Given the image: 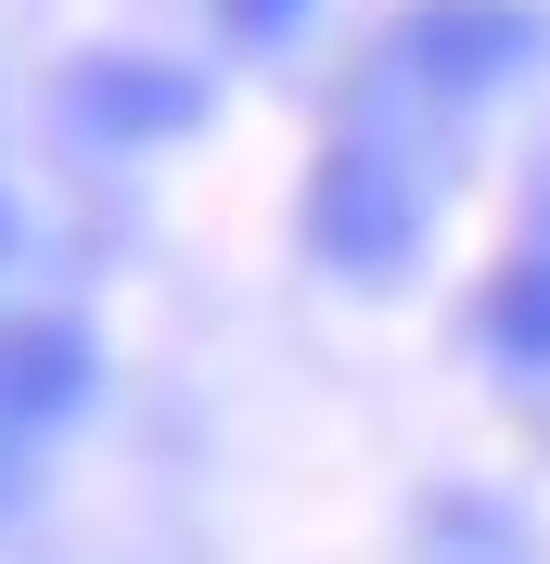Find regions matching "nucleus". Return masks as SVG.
Instances as JSON below:
<instances>
[{
  "label": "nucleus",
  "mask_w": 550,
  "mask_h": 564,
  "mask_svg": "<svg viewBox=\"0 0 550 564\" xmlns=\"http://www.w3.org/2000/svg\"><path fill=\"white\" fill-rule=\"evenodd\" d=\"M218 13H231L243 39H282V26H295V13H308V0H218Z\"/></svg>",
  "instance_id": "obj_8"
},
{
  "label": "nucleus",
  "mask_w": 550,
  "mask_h": 564,
  "mask_svg": "<svg viewBox=\"0 0 550 564\" xmlns=\"http://www.w3.org/2000/svg\"><path fill=\"white\" fill-rule=\"evenodd\" d=\"M26 449H38V436H13V423H0V513H26V488H38Z\"/></svg>",
  "instance_id": "obj_7"
},
{
  "label": "nucleus",
  "mask_w": 550,
  "mask_h": 564,
  "mask_svg": "<svg viewBox=\"0 0 550 564\" xmlns=\"http://www.w3.org/2000/svg\"><path fill=\"white\" fill-rule=\"evenodd\" d=\"M65 116L103 141V154H129V141H179L193 116H206V77L154 65V52H103V65L65 77Z\"/></svg>",
  "instance_id": "obj_3"
},
{
  "label": "nucleus",
  "mask_w": 550,
  "mask_h": 564,
  "mask_svg": "<svg viewBox=\"0 0 550 564\" xmlns=\"http://www.w3.org/2000/svg\"><path fill=\"white\" fill-rule=\"evenodd\" d=\"M90 386H103V347H90L77 321H0V423H13V436L77 423Z\"/></svg>",
  "instance_id": "obj_4"
},
{
  "label": "nucleus",
  "mask_w": 550,
  "mask_h": 564,
  "mask_svg": "<svg viewBox=\"0 0 550 564\" xmlns=\"http://www.w3.org/2000/svg\"><path fill=\"white\" fill-rule=\"evenodd\" d=\"M0 257H13V206H0Z\"/></svg>",
  "instance_id": "obj_9"
},
{
  "label": "nucleus",
  "mask_w": 550,
  "mask_h": 564,
  "mask_svg": "<svg viewBox=\"0 0 550 564\" xmlns=\"http://www.w3.org/2000/svg\"><path fill=\"white\" fill-rule=\"evenodd\" d=\"M422 218H436V180H422L397 141H372V129H345L333 154H320V180H308V245L333 257L345 282H397L422 257Z\"/></svg>",
  "instance_id": "obj_1"
},
{
  "label": "nucleus",
  "mask_w": 550,
  "mask_h": 564,
  "mask_svg": "<svg viewBox=\"0 0 550 564\" xmlns=\"http://www.w3.org/2000/svg\"><path fill=\"white\" fill-rule=\"evenodd\" d=\"M397 65L422 77V90H499V77L538 65V13L525 0H422L410 26H397Z\"/></svg>",
  "instance_id": "obj_2"
},
{
  "label": "nucleus",
  "mask_w": 550,
  "mask_h": 564,
  "mask_svg": "<svg viewBox=\"0 0 550 564\" xmlns=\"http://www.w3.org/2000/svg\"><path fill=\"white\" fill-rule=\"evenodd\" d=\"M410 564H538V527L513 500H486V488H448V500H422Z\"/></svg>",
  "instance_id": "obj_5"
},
{
  "label": "nucleus",
  "mask_w": 550,
  "mask_h": 564,
  "mask_svg": "<svg viewBox=\"0 0 550 564\" xmlns=\"http://www.w3.org/2000/svg\"><path fill=\"white\" fill-rule=\"evenodd\" d=\"M486 347L513 359V372H550V231L499 270V295H486Z\"/></svg>",
  "instance_id": "obj_6"
}]
</instances>
